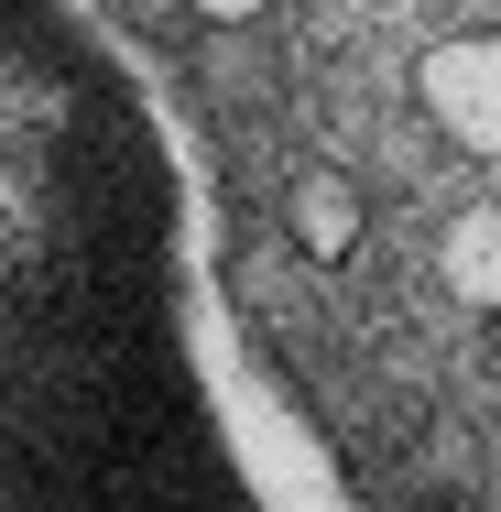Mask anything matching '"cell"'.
<instances>
[{
	"instance_id": "277c9868",
	"label": "cell",
	"mask_w": 501,
	"mask_h": 512,
	"mask_svg": "<svg viewBox=\"0 0 501 512\" xmlns=\"http://www.w3.org/2000/svg\"><path fill=\"white\" fill-rule=\"evenodd\" d=\"M447 284H458L469 306H501V207H469V218L447 229Z\"/></svg>"
},
{
	"instance_id": "3957f363",
	"label": "cell",
	"mask_w": 501,
	"mask_h": 512,
	"mask_svg": "<svg viewBox=\"0 0 501 512\" xmlns=\"http://www.w3.org/2000/svg\"><path fill=\"white\" fill-rule=\"evenodd\" d=\"M284 229H295V251H316V262H349V251H360V197H349V175H295Z\"/></svg>"
},
{
	"instance_id": "6da1fadb",
	"label": "cell",
	"mask_w": 501,
	"mask_h": 512,
	"mask_svg": "<svg viewBox=\"0 0 501 512\" xmlns=\"http://www.w3.org/2000/svg\"><path fill=\"white\" fill-rule=\"evenodd\" d=\"M0 512H262L175 327V218L77 0H0Z\"/></svg>"
},
{
	"instance_id": "7a4b0ae2",
	"label": "cell",
	"mask_w": 501,
	"mask_h": 512,
	"mask_svg": "<svg viewBox=\"0 0 501 512\" xmlns=\"http://www.w3.org/2000/svg\"><path fill=\"white\" fill-rule=\"evenodd\" d=\"M414 88H425V109H436V131H447V142H469V153H501V33L436 44Z\"/></svg>"
},
{
	"instance_id": "5b68a950",
	"label": "cell",
	"mask_w": 501,
	"mask_h": 512,
	"mask_svg": "<svg viewBox=\"0 0 501 512\" xmlns=\"http://www.w3.org/2000/svg\"><path fill=\"white\" fill-rule=\"evenodd\" d=\"M207 22H251V11H262V0H197Z\"/></svg>"
}]
</instances>
